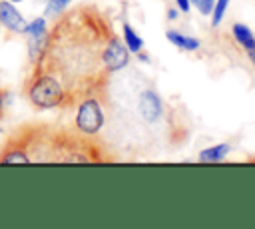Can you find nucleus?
<instances>
[{
    "mask_svg": "<svg viewBox=\"0 0 255 229\" xmlns=\"http://www.w3.org/2000/svg\"><path fill=\"white\" fill-rule=\"evenodd\" d=\"M114 34L110 18L90 4L66 10L48 30L32 70L46 72L64 86V112L88 96L106 98L112 74L106 70L104 52Z\"/></svg>",
    "mask_w": 255,
    "mask_h": 229,
    "instance_id": "obj_1",
    "label": "nucleus"
},
{
    "mask_svg": "<svg viewBox=\"0 0 255 229\" xmlns=\"http://www.w3.org/2000/svg\"><path fill=\"white\" fill-rule=\"evenodd\" d=\"M30 155V163H108L118 159L100 135L76 127L28 121L14 129Z\"/></svg>",
    "mask_w": 255,
    "mask_h": 229,
    "instance_id": "obj_2",
    "label": "nucleus"
},
{
    "mask_svg": "<svg viewBox=\"0 0 255 229\" xmlns=\"http://www.w3.org/2000/svg\"><path fill=\"white\" fill-rule=\"evenodd\" d=\"M24 96L36 110H64L66 104L64 86L46 72H30L24 82Z\"/></svg>",
    "mask_w": 255,
    "mask_h": 229,
    "instance_id": "obj_3",
    "label": "nucleus"
},
{
    "mask_svg": "<svg viewBox=\"0 0 255 229\" xmlns=\"http://www.w3.org/2000/svg\"><path fill=\"white\" fill-rule=\"evenodd\" d=\"M106 125V110L104 100L100 96H88L78 104L74 127L86 135H100Z\"/></svg>",
    "mask_w": 255,
    "mask_h": 229,
    "instance_id": "obj_4",
    "label": "nucleus"
},
{
    "mask_svg": "<svg viewBox=\"0 0 255 229\" xmlns=\"http://www.w3.org/2000/svg\"><path fill=\"white\" fill-rule=\"evenodd\" d=\"M129 54H131V52L128 50V46L124 44V40H122L118 34H114V36L110 38L108 46H106V52H104L106 70H108L110 74H116V72L128 68V64H129Z\"/></svg>",
    "mask_w": 255,
    "mask_h": 229,
    "instance_id": "obj_5",
    "label": "nucleus"
},
{
    "mask_svg": "<svg viewBox=\"0 0 255 229\" xmlns=\"http://www.w3.org/2000/svg\"><path fill=\"white\" fill-rule=\"evenodd\" d=\"M0 163H30L26 145L16 131H12L0 145Z\"/></svg>",
    "mask_w": 255,
    "mask_h": 229,
    "instance_id": "obj_6",
    "label": "nucleus"
},
{
    "mask_svg": "<svg viewBox=\"0 0 255 229\" xmlns=\"http://www.w3.org/2000/svg\"><path fill=\"white\" fill-rule=\"evenodd\" d=\"M0 26H2L8 34L22 36V34H26L28 22H26L24 16L16 10L14 2H10V0H0Z\"/></svg>",
    "mask_w": 255,
    "mask_h": 229,
    "instance_id": "obj_7",
    "label": "nucleus"
},
{
    "mask_svg": "<svg viewBox=\"0 0 255 229\" xmlns=\"http://www.w3.org/2000/svg\"><path fill=\"white\" fill-rule=\"evenodd\" d=\"M229 32H231L235 44L245 52L249 64L255 68V32L247 24H243V22H233Z\"/></svg>",
    "mask_w": 255,
    "mask_h": 229,
    "instance_id": "obj_8",
    "label": "nucleus"
},
{
    "mask_svg": "<svg viewBox=\"0 0 255 229\" xmlns=\"http://www.w3.org/2000/svg\"><path fill=\"white\" fill-rule=\"evenodd\" d=\"M165 38L169 44H173L175 48L183 50V52H197L201 48V40L195 38V36H189L181 30H175V28H167L165 30Z\"/></svg>",
    "mask_w": 255,
    "mask_h": 229,
    "instance_id": "obj_9",
    "label": "nucleus"
},
{
    "mask_svg": "<svg viewBox=\"0 0 255 229\" xmlns=\"http://www.w3.org/2000/svg\"><path fill=\"white\" fill-rule=\"evenodd\" d=\"M231 149H233V145L229 141H221V143L209 145V147H205V149H201L197 153V161H201V163H219L229 155Z\"/></svg>",
    "mask_w": 255,
    "mask_h": 229,
    "instance_id": "obj_10",
    "label": "nucleus"
},
{
    "mask_svg": "<svg viewBox=\"0 0 255 229\" xmlns=\"http://www.w3.org/2000/svg\"><path fill=\"white\" fill-rule=\"evenodd\" d=\"M122 32H124V44L128 46V50L131 52V54H137L139 50H143V40L139 38V34L131 28V24L129 22H124L122 24Z\"/></svg>",
    "mask_w": 255,
    "mask_h": 229,
    "instance_id": "obj_11",
    "label": "nucleus"
},
{
    "mask_svg": "<svg viewBox=\"0 0 255 229\" xmlns=\"http://www.w3.org/2000/svg\"><path fill=\"white\" fill-rule=\"evenodd\" d=\"M229 4H231V0H215V4H213V10H211V28H219L221 26V22H223V18H225V14H227V8H229Z\"/></svg>",
    "mask_w": 255,
    "mask_h": 229,
    "instance_id": "obj_12",
    "label": "nucleus"
},
{
    "mask_svg": "<svg viewBox=\"0 0 255 229\" xmlns=\"http://www.w3.org/2000/svg\"><path fill=\"white\" fill-rule=\"evenodd\" d=\"M72 0H48L46 2V10H44V16L46 18H58L60 14H64L68 10Z\"/></svg>",
    "mask_w": 255,
    "mask_h": 229,
    "instance_id": "obj_13",
    "label": "nucleus"
},
{
    "mask_svg": "<svg viewBox=\"0 0 255 229\" xmlns=\"http://www.w3.org/2000/svg\"><path fill=\"white\" fill-rule=\"evenodd\" d=\"M189 2H191V6H193L201 16H209L211 10H213V4H215V0H189Z\"/></svg>",
    "mask_w": 255,
    "mask_h": 229,
    "instance_id": "obj_14",
    "label": "nucleus"
},
{
    "mask_svg": "<svg viewBox=\"0 0 255 229\" xmlns=\"http://www.w3.org/2000/svg\"><path fill=\"white\" fill-rule=\"evenodd\" d=\"M175 2V8L181 12V14H189L191 12V2L189 0H173Z\"/></svg>",
    "mask_w": 255,
    "mask_h": 229,
    "instance_id": "obj_15",
    "label": "nucleus"
},
{
    "mask_svg": "<svg viewBox=\"0 0 255 229\" xmlns=\"http://www.w3.org/2000/svg\"><path fill=\"white\" fill-rule=\"evenodd\" d=\"M179 10L175 8V6H167V10H165V18H167V22H175L177 18H179Z\"/></svg>",
    "mask_w": 255,
    "mask_h": 229,
    "instance_id": "obj_16",
    "label": "nucleus"
},
{
    "mask_svg": "<svg viewBox=\"0 0 255 229\" xmlns=\"http://www.w3.org/2000/svg\"><path fill=\"white\" fill-rule=\"evenodd\" d=\"M6 104H8V90H0V117L4 115Z\"/></svg>",
    "mask_w": 255,
    "mask_h": 229,
    "instance_id": "obj_17",
    "label": "nucleus"
},
{
    "mask_svg": "<svg viewBox=\"0 0 255 229\" xmlns=\"http://www.w3.org/2000/svg\"><path fill=\"white\" fill-rule=\"evenodd\" d=\"M135 56H137V60H139V62H145V64H149V62H151V60H149V56H147V52H145V50H139V52H137V54H135Z\"/></svg>",
    "mask_w": 255,
    "mask_h": 229,
    "instance_id": "obj_18",
    "label": "nucleus"
},
{
    "mask_svg": "<svg viewBox=\"0 0 255 229\" xmlns=\"http://www.w3.org/2000/svg\"><path fill=\"white\" fill-rule=\"evenodd\" d=\"M10 2H22V0H10Z\"/></svg>",
    "mask_w": 255,
    "mask_h": 229,
    "instance_id": "obj_19",
    "label": "nucleus"
},
{
    "mask_svg": "<svg viewBox=\"0 0 255 229\" xmlns=\"http://www.w3.org/2000/svg\"><path fill=\"white\" fill-rule=\"evenodd\" d=\"M0 133H2V127H0Z\"/></svg>",
    "mask_w": 255,
    "mask_h": 229,
    "instance_id": "obj_20",
    "label": "nucleus"
}]
</instances>
